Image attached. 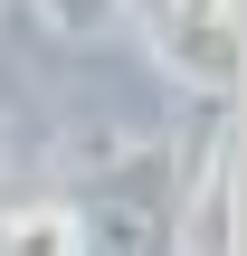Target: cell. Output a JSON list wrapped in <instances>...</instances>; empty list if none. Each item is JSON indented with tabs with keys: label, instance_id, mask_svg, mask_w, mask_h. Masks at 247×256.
I'll list each match as a JSON object with an SVG mask.
<instances>
[{
	"label": "cell",
	"instance_id": "cell-5",
	"mask_svg": "<svg viewBox=\"0 0 247 256\" xmlns=\"http://www.w3.org/2000/svg\"><path fill=\"white\" fill-rule=\"evenodd\" d=\"M29 10H38L57 38H105V28L124 19V0H29Z\"/></svg>",
	"mask_w": 247,
	"mask_h": 256
},
{
	"label": "cell",
	"instance_id": "cell-6",
	"mask_svg": "<svg viewBox=\"0 0 247 256\" xmlns=\"http://www.w3.org/2000/svg\"><path fill=\"white\" fill-rule=\"evenodd\" d=\"M0 10H10V0H0Z\"/></svg>",
	"mask_w": 247,
	"mask_h": 256
},
{
	"label": "cell",
	"instance_id": "cell-1",
	"mask_svg": "<svg viewBox=\"0 0 247 256\" xmlns=\"http://www.w3.org/2000/svg\"><path fill=\"white\" fill-rule=\"evenodd\" d=\"M76 209V256H171V209H181V162L133 142L95 162V180L67 200Z\"/></svg>",
	"mask_w": 247,
	"mask_h": 256
},
{
	"label": "cell",
	"instance_id": "cell-4",
	"mask_svg": "<svg viewBox=\"0 0 247 256\" xmlns=\"http://www.w3.org/2000/svg\"><path fill=\"white\" fill-rule=\"evenodd\" d=\"M0 256H76V209L57 190H0Z\"/></svg>",
	"mask_w": 247,
	"mask_h": 256
},
{
	"label": "cell",
	"instance_id": "cell-2",
	"mask_svg": "<svg viewBox=\"0 0 247 256\" xmlns=\"http://www.w3.org/2000/svg\"><path fill=\"white\" fill-rule=\"evenodd\" d=\"M124 10H143V38H152L171 86H190L219 114L238 104V86H247V0H124Z\"/></svg>",
	"mask_w": 247,
	"mask_h": 256
},
{
	"label": "cell",
	"instance_id": "cell-3",
	"mask_svg": "<svg viewBox=\"0 0 247 256\" xmlns=\"http://www.w3.org/2000/svg\"><path fill=\"white\" fill-rule=\"evenodd\" d=\"M171 256H238V124H209L200 162L181 171Z\"/></svg>",
	"mask_w": 247,
	"mask_h": 256
}]
</instances>
